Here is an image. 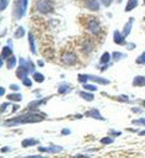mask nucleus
<instances>
[{
    "mask_svg": "<svg viewBox=\"0 0 145 158\" xmlns=\"http://www.w3.org/2000/svg\"><path fill=\"white\" fill-rule=\"evenodd\" d=\"M70 130L69 128H64V130H61V135H70Z\"/></svg>",
    "mask_w": 145,
    "mask_h": 158,
    "instance_id": "40",
    "label": "nucleus"
},
{
    "mask_svg": "<svg viewBox=\"0 0 145 158\" xmlns=\"http://www.w3.org/2000/svg\"><path fill=\"white\" fill-rule=\"evenodd\" d=\"M9 151V147H4L2 149H1V152H7Z\"/></svg>",
    "mask_w": 145,
    "mask_h": 158,
    "instance_id": "46",
    "label": "nucleus"
},
{
    "mask_svg": "<svg viewBox=\"0 0 145 158\" xmlns=\"http://www.w3.org/2000/svg\"><path fill=\"white\" fill-rule=\"evenodd\" d=\"M20 64L26 65V67L29 69V73H34V65H33V63H32L31 60L25 59V58H20Z\"/></svg>",
    "mask_w": 145,
    "mask_h": 158,
    "instance_id": "14",
    "label": "nucleus"
},
{
    "mask_svg": "<svg viewBox=\"0 0 145 158\" xmlns=\"http://www.w3.org/2000/svg\"><path fill=\"white\" fill-rule=\"evenodd\" d=\"M113 42L116 44L123 46V44H125V36L123 33H120L119 31H114L113 32Z\"/></svg>",
    "mask_w": 145,
    "mask_h": 158,
    "instance_id": "7",
    "label": "nucleus"
},
{
    "mask_svg": "<svg viewBox=\"0 0 145 158\" xmlns=\"http://www.w3.org/2000/svg\"><path fill=\"white\" fill-rule=\"evenodd\" d=\"M10 89L14 90V91H17V90L20 89V86H18L17 84H10Z\"/></svg>",
    "mask_w": 145,
    "mask_h": 158,
    "instance_id": "37",
    "label": "nucleus"
},
{
    "mask_svg": "<svg viewBox=\"0 0 145 158\" xmlns=\"http://www.w3.org/2000/svg\"><path fill=\"white\" fill-rule=\"evenodd\" d=\"M28 43H29L31 52H32L33 54H36V53H37V51H36V43H34V37H33L32 33H28Z\"/></svg>",
    "mask_w": 145,
    "mask_h": 158,
    "instance_id": "18",
    "label": "nucleus"
},
{
    "mask_svg": "<svg viewBox=\"0 0 145 158\" xmlns=\"http://www.w3.org/2000/svg\"><path fill=\"white\" fill-rule=\"evenodd\" d=\"M82 86H84V89H86V90H88V91H96V90H97V86H96V85H92V84L85 83Z\"/></svg>",
    "mask_w": 145,
    "mask_h": 158,
    "instance_id": "29",
    "label": "nucleus"
},
{
    "mask_svg": "<svg viewBox=\"0 0 145 158\" xmlns=\"http://www.w3.org/2000/svg\"><path fill=\"white\" fill-rule=\"evenodd\" d=\"M22 147H29V146H34V144H38V141L37 139H33V138H25L22 141Z\"/></svg>",
    "mask_w": 145,
    "mask_h": 158,
    "instance_id": "19",
    "label": "nucleus"
},
{
    "mask_svg": "<svg viewBox=\"0 0 145 158\" xmlns=\"http://www.w3.org/2000/svg\"><path fill=\"white\" fill-rule=\"evenodd\" d=\"M25 35V30H23V27H17L16 28V32H15V38H21L22 36Z\"/></svg>",
    "mask_w": 145,
    "mask_h": 158,
    "instance_id": "27",
    "label": "nucleus"
},
{
    "mask_svg": "<svg viewBox=\"0 0 145 158\" xmlns=\"http://www.w3.org/2000/svg\"><path fill=\"white\" fill-rule=\"evenodd\" d=\"M138 0H128V2H127V5H125V10L124 11H127V12H129V11H131V10H134L136 6H138Z\"/></svg>",
    "mask_w": 145,
    "mask_h": 158,
    "instance_id": "16",
    "label": "nucleus"
},
{
    "mask_svg": "<svg viewBox=\"0 0 145 158\" xmlns=\"http://www.w3.org/2000/svg\"><path fill=\"white\" fill-rule=\"evenodd\" d=\"M70 90H71V85L68 84V83H61V84H59V86H58V93H59V94H66V93H69Z\"/></svg>",
    "mask_w": 145,
    "mask_h": 158,
    "instance_id": "12",
    "label": "nucleus"
},
{
    "mask_svg": "<svg viewBox=\"0 0 145 158\" xmlns=\"http://www.w3.org/2000/svg\"><path fill=\"white\" fill-rule=\"evenodd\" d=\"M139 135H140V136H145V130H143V131H139Z\"/></svg>",
    "mask_w": 145,
    "mask_h": 158,
    "instance_id": "45",
    "label": "nucleus"
},
{
    "mask_svg": "<svg viewBox=\"0 0 145 158\" xmlns=\"http://www.w3.org/2000/svg\"><path fill=\"white\" fill-rule=\"evenodd\" d=\"M112 137H114V136H119L120 135V132L119 131H114V130H109V132H108Z\"/></svg>",
    "mask_w": 145,
    "mask_h": 158,
    "instance_id": "36",
    "label": "nucleus"
},
{
    "mask_svg": "<svg viewBox=\"0 0 145 158\" xmlns=\"http://www.w3.org/2000/svg\"><path fill=\"white\" fill-rule=\"evenodd\" d=\"M143 106L145 107V100H143Z\"/></svg>",
    "mask_w": 145,
    "mask_h": 158,
    "instance_id": "48",
    "label": "nucleus"
},
{
    "mask_svg": "<svg viewBox=\"0 0 145 158\" xmlns=\"http://www.w3.org/2000/svg\"><path fill=\"white\" fill-rule=\"evenodd\" d=\"M112 57H113V59H114V60H119V59L124 58V57H125V54H124V53H122V52H113V53H112Z\"/></svg>",
    "mask_w": 145,
    "mask_h": 158,
    "instance_id": "28",
    "label": "nucleus"
},
{
    "mask_svg": "<svg viewBox=\"0 0 145 158\" xmlns=\"http://www.w3.org/2000/svg\"><path fill=\"white\" fill-rule=\"evenodd\" d=\"M77 80L82 84H85L87 80H90V74H79L77 75Z\"/></svg>",
    "mask_w": 145,
    "mask_h": 158,
    "instance_id": "25",
    "label": "nucleus"
},
{
    "mask_svg": "<svg viewBox=\"0 0 145 158\" xmlns=\"http://www.w3.org/2000/svg\"><path fill=\"white\" fill-rule=\"evenodd\" d=\"M61 62L66 65H74L77 62V56L74 52H65L61 54Z\"/></svg>",
    "mask_w": 145,
    "mask_h": 158,
    "instance_id": "4",
    "label": "nucleus"
},
{
    "mask_svg": "<svg viewBox=\"0 0 145 158\" xmlns=\"http://www.w3.org/2000/svg\"><path fill=\"white\" fill-rule=\"evenodd\" d=\"M144 2H145V0H144Z\"/></svg>",
    "mask_w": 145,
    "mask_h": 158,
    "instance_id": "50",
    "label": "nucleus"
},
{
    "mask_svg": "<svg viewBox=\"0 0 145 158\" xmlns=\"http://www.w3.org/2000/svg\"><path fill=\"white\" fill-rule=\"evenodd\" d=\"M28 73H29V69H28L26 65H22V64H20V67H18L17 70H16V75H17V78L21 79V80H23L25 78H27V77H28Z\"/></svg>",
    "mask_w": 145,
    "mask_h": 158,
    "instance_id": "6",
    "label": "nucleus"
},
{
    "mask_svg": "<svg viewBox=\"0 0 145 158\" xmlns=\"http://www.w3.org/2000/svg\"><path fill=\"white\" fill-rule=\"evenodd\" d=\"M127 47H128L129 49H133V48H135V44H134V43H129Z\"/></svg>",
    "mask_w": 145,
    "mask_h": 158,
    "instance_id": "42",
    "label": "nucleus"
},
{
    "mask_svg": "<svg viewBox=\"0 0 145 158\" xmlns=\"http://www.w3.org/2000/svg\"><path fill=\"white\" fill-rule=\"evenodd\" d=\"M4 94H5V88H1V90H0V95L4 96Z\"/></svg>",
    "mask_w": 145,
    "mask_h": 158,
    "instance_id": "43",
    "label": "nucleus"
},
{
    "mask_svg": "<svg viewBox=\"0 0 145 158\" xmlns=\"http://www.w3.org/2000/svg\"><path fill=\"white\" fill-rule=\"evenodd\" d=\"M120 1H122V0H118V2H120Z\"/></svg>",
    "mask_w": 145,
    "mask_h": 158,
    "instance_id": "49",
    "label": "nucleus"
},
{
    "mask_svg": "<svg viewBox=\"0 0 145 158\" xmlns=\"http://www.w3.org/2000/svg\"><path fill=\"white\" fill-rule=\"evenodd\" d=\"M113 142H114V138H113L112 136L101 138V143H102V144H111V143H113Z\"/></svg>",
    "mask_w": 145,
    "mask_h": 158,
    "instance_id": "26",
    "label": "nucleus"
},
{
    "mask_svg": "<svg viewBox=\"0 0 145 158\" xmlns=\"http://www.w3.org/2000/svg\"><path fill=\"white\" fill-rule=\"evenodd\" d=\"M79 96H81L86 101H92L93 100V94L90 93L88 90L87 91H79Z\"/></svg>",
    "mask_w": 145,
    "mask_h": 158,
    "instance_id": "15",
    "label": "nucleus"
},
{
    "mask_svg": "<svg viewBox=\"0 0 145 158\" xmlns=\"http://www.w3.org/2000/svg\"><path fill=\"white\" fill-rule=\"evenodd\" d=\"M111 54L108 53V52H104L102 56H101V58H100V63L101 64H108L109 63V60H111Z\"/></svg>",
    "mask_w": 145,
    "mask_h": 158,
    "instance_id": "22",
    "label": "nucleus"
},
{
    "mask_svg": "<svg viewBox=\"0 0 145 158\" xmlns=\"http://www.w3.org/2000/svg\"><path fill=\"white\" fill-rule=\"evenodd\" d=\"M85 116H87V117H92V118H96V120H101V121H103L104 120V117L100 114V111H98V109H91V110H88V111H86L85 112Z\"/></svg>",
    "mask_w": 145,
    "mask_h": 158,
    "instance_id": "8",
    "label": "nucleus"
},
{
    "mask_svg": "<svg viewBox=\"0 0 145 158\" xmlns=\"http://www.w3.org/2000/svg\"><path fill=\"white\" fill-rule=\"evenodd\" d=\"M43 64H44V63H43V62H42V60H38V65H41V67H42V65H43Z\"/></svg>",
    "mask_w": 145,
    "mask_h": 158,
    "instance_id": "47",
    "label": "nucleus"
},
{
    "mask_svg": "<svg viewBox=\"0 0 145 158\" xmlns=\"http://www.w3.org/2000/svg\"><path fill=\"white\" fill-rule=\"evenodd\" d=\"M22 84H23L25 86H32V80L27 77V78H25V79L22 80Z\"/></svg>",
    "mask_w": 145,
    "mask_h": 158,
    "instance_id": "31",
    "label": "nucleus"
},
{
    "mask_svg": "<svg viewBox=\"0 0 145 158\" xmlns=\"http://www.w3.org/2000/svg\"><path fill=\"white\" fill-rule=\"evenodd\" d=\"M17 110H18V106H17V105H15V106H14V109H12V111H14V112H16Z\"/></svg>",
    "mask_w": 145,
    "mask_h": 158,
    "instance_id": "44",
    "label": "nucleus"
},
{
    "mask_svg": "<svg viewBox=\"0 0 145 158\" xmlns=\"http://www.w3.org/2000/svg\"><path fill=\"white\" fill-rule=\"evenodd\" d=\"M36 11L41 14H49L53 11V5L49 0H38L36 2Z\"/></svg>",
    "mask_w": 145,
    "mask_h": 158,
    "instance_id": "3",
    "label": "nucleus"
},
{
    "mask_svg": "<svg viewBox=\"0 0 145 158\" xmlns=\"http://www.w3.org/2000/svg\"><path fill=\"white\" fill-rule=\"evenodd\" d=\"M32 79H33L34 81H37V83H43V81H44V75H43L42 73L34 72V73L32 74Z\"/></svg>",
    "mask_w": 145,
    "mask_h": 158,
    "instance_id": "23",
    "label": "nucleus"
},
{
    "mask_svg": "<svg viewBox=\"0 0 145 158\" xmlns=\"http://www.w3.org/2000/svg\"><path fill=\"white\" fill-rule=\"evenodd\" d=\"M87 28H88V31H90L92 35H98L100 31H101L100 23H98V21H97L96 19H90V20H88Z\"/></svg>",
    "mask_w": 145,
    "mask_h": 158,
    "instance_id": "5",
    "label": "nucleus"
},
{
    "mask_svg": "<svg viewBox=\"0 0 145 158\" xmlns=\"http://www.w3.org/2000/svg\"><path fill=\"white\" fill-rule=\"evenodd\" d=\"M118 100H120V101H129V100H128V96H125V95L118 96Z\"/></svg>",
    "mask_w": 145,
    "mask_h": 158,
    "instance_id": "38",
    "label": "nucleus"
},
{
    "mask_svg": "<svg viewBox=\"0 0 145 158\" xmlns=\"http://www.w3.org/2000/svg\"><path fill=\"white\" fill-rule=\"evenodd\" d=\"M44 120V115L34 112V110H31L28 114H23L21 116L14 117L11 120H7L4 122L5 126H15V125H21V123H33V122H41Z\"/></svg>",
    "mask_w": 145,
    "mask_h": 158,
    "instance_id": "1",
    "label": "nucleus"
},
{
    "mask_svg": "<svg viewBox=\"0 0 145 158\" xmlns=\"http://www.w3.org/2000/svg\"><path fill=\"white\" fill-rule=\"evenodd\" d=\"M7 99H9L10 101L18 102V101H21V100H22V95H21V94H18V93H14V94H9V95H7Z\"/></svg>",
    "mask_w": 145,
    "mask_h": 158,
    "instance_id": "20",
    "label": "nucleus"
},
{
    "mask_svg": "<svg viewBox=\"0 0 145 158\" xmlns=\"http://www.w3.org/2000/svg\"><path fill=\"white\" fill-rule=\"evenodd\" d=\"M47 101V99H43V100H34V101H31L29 104H28V107L31 109V110H34L37 106H41L42 104H44Z\"/></svg>",
    "mask_w": 145,
    "mask_h": 158,
    "instance_id": "21",
    "label": "nucleus"
},
{
    "mask_svg": "<svg viewBox=\"0 0 145 158\" xmlns=\"http://www.w3.org/2000/svg\"><path fill=\"white\" fill-rule=\"evenodd\" d=\"M27 5H28V0H17L16 1L15 10H14V16L16 20H20L26 14Z\"/></svg>",
    "mask_w": 145,
    "mask_h": 158,
    "instance_id": "2",
    "label": "nucleus"
},
{
    "mask_svg": "<svg viewBox=\"0 0 145 158\" xmlns=\"http://www.w3.org/2000/svg\"><path fill=\"white\" fill-rule=\"evenodd\" d=\"M12 56V49H11V46H5L2 47V51H1V60H6L9 57Z\"/></svg>",
    "mask_w": 145,
    "mask_h": 158,
    "instance_id": "10",
    "label": "nucleus"
},
{
    "mask_svg": "<svg viewBox=\"0 0 145 158\" xmlns=\"http://www.w3.org/2000/svg\"><path fill=\"white\" fill-rule=\"evenodd\" d=\"M131 111H133V112H141L143 110H141V109H139V107H133V109H131Z\"/></svg>",
    "mask_w": 145,
    "mask_h": 158,
    "instance_id": "41",
    "label": "nucleus"
},
{
    "mask_svg": "<svg viewBox=\"0 0 145 158\" xmlns=\"http://www.w3.org/2000/svg\"><path fill=\"white\" fill-rule=\"evenodd\" d=\"M101 2H102L104 6H109L111 2H112V0H101Z\"/></svg>",
    "mask_w": 145,
    "mask_h": 158,
    "instance_id": "39",
    "label": "nucleus"
},
{
    "mask_svg": "<svg viewBox=\"0 0 145 158\" xmlns=\"http://www.w3.org/2000/svg\"><path fill=\"white\" fill-rule=\"evenodd\" d=\"M7 62H6V67L9 68V69H11V68H14L15 65H16V62H17V59H16V57H14V56H11V57H9L7 59H6Z\"/></svg>",
    "mask_w": 145,
    "mask_h": 158,
    "instance_id": "24",
    "label": "nucleus"
},
{
    "mask_svg": "<svg viewBox=\"0 0 145 158\" xmlns=\"http://www.w3.org/2000/svg\"><path fill=\"white\" fill-rule=\"evenodd\" d=\"M38 151H39V152H47V153H50V146H49V147H38Z\"/></svg>",
    "mask_w": 145,
    "mask_h": 158,
    "instance_id": "34",
    "label": "nucleus"
},
{
    "mask_svg": "<svg viewBox=\"0 0 145 158\" xmlns=\"http://www.w3.org/2000/svg\"><path fill=\"white\" fill-rule=\"evenodd\" d=\"M90 80H93V81H96V83H98V84H102V85L109 84V80H108V79L102 78V77H97V75H91V74H90Z\"/></svg>",
    "mask_w": 145,
    "mask_h": 158,
    "instance_id": "11",
    "label": "nucleus"
},
{
    "mask_svg": "<svg viewBox=\"0 0 145 158\" xmlns=\"http://www.w3.org/2000/svg\"><path fill=\"white\" fill-rule=\"evenodd\" d=\"M0 1H1L0 9H1V11H4V10L6 9V6H7V4H9V0H0Z\"/></svg>",
    "mask_w": 145,
    "mask_h": 158,
    "instance_id": "33",
    "label": "nucleus"
},
{
    "mask_svg": "<svg viewBox=\"0 0 145 158\" xmlns=\"http://www.w3.org/2000/svg\"><path fill=\"white\" fill-rule=\"evenodd\" d=\"M133 123H134V125H141V126H145V118H138V120H133Z\"/></svg>",
    "mask_w": 145,
    "mask_h": 158,
    "instance_id": "32",
    "label": "nucleus"
},
{
    "mask_svg": "<svg viewBox=\"0 0 145 158\" xmlns=\"http://www.w3.org/2000/svg\"><path fill=\"white\" fill-rule=\"evenodd\" d=\"M133 22H134V19H133V17H130V19H129V21L125 23V26H124V28H123V35H124V36H128V35L130 33V30H131V25H133Z\"/></svg>",
    "mask_w": 145,
    "mask_h": 158,
    "instance_id": "17",
    "label": "nucleus"
},
{
    "mask_svg": "<svg viewBox=\"0 0 145 158\" xmlns=\"http://www.w3.org/2000/svg\"><path fill=\"white\" fill-rule=\"evenodd\" d=\"M133 85L134 86H145V77L144 75H136L133 79Z\"/></svg>",
    "mask_w": 145,
    "mask_h": 158,
    "instance_id": "13",
    "label": "nucleus"
},
{
    "mask_svg": "<svg viewBox=\"0 0 145 158\" xmlns=\"http://www.w3.org/2000/svg\"><path fill=\"white\" fill-rule=\"evenodd\" d=\"M85 6L91 11H98L100 10V4L97 0H85Z\"/></svg>",
    "mask_w": 145,
    "mask_h": 158,
    "instance_id": "9",
    "label": "nucleus"
},
{
    "mask_svg": "<svg viewBox=\"0 0 145 158\" xmlns=\"http://www.w3.org/2000/svg\"><path fill=\"white\" fill-rule=\"evenodd\" d=\"M136 63L138 64H145V51L136 58Z\"/></svg>",
    "mask_w": 145,
    "mask_h": 158,
    "instance_id": "30",
    "label": "nucleus"
},
{
    "mask_svg": "<svg viewBox=\"0 0 145 158\" xmlns=\"http://www.w3.org/2000/svg\"><path fill=\"white\" fill-rule=\"evenodd\" d=\"M9 106H10V102H2V104H1V111H2V112H5V111H6V109H7Z\"/></svg>",
    "mask_w": 145,
    "mask_h": 158,
    "instance_id": "35",
    "label": "nucleus"
}]
</instances>
